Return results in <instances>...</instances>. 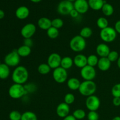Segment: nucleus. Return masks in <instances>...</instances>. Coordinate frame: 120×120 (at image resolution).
Wrapping results in <instances>:
<instances>
[{
	"instance_id": "5701e85b",
	"label": "nucleus",
	"mask_w": 120,
	"mask_h": 120,
	"mask_svg": "<svg viewBox=\"0 0 120 120\" xmlns=\"http://www.w3.org/2000/svg\"><path fill=\"white\" fill-rule=\"evenodd\" d=\"M74 64L73 59L69 56H65L62 59L60 67L63 69L68 70L70 69Z\"/></svg>"
},
{
	"instance_id": "2eb2a0df",
	"label": "nucleus",
	"mask_w": 120,
	"mask_h": 120,
	"mask_svg": "<svg viewBox=\"0 0 120 120\" xmlns=\"http://www.w3.org/2000/svg\"><path fill=\"white\" fill-rule=\"evenodd\" d=\"M96 51L97 55L100 57H107L111 50L107 45L102 43H100L97 46Z\"/></svg>"
},
{
	"instance_id": "a18cd8bd",
	"label": "nucleus",
	"mask_w": 120,
	"mask_h": 120,
	"mask_svg": "<svg viewBox=\"0 0 120 120\" xmlns=\"http://www.w3.org/2000/svg\"><path fill=\"white\" fill-rule=\"evenodd\" d=\"M117 66H118V68L120 69V56H119V57H118V60H117Z\"/></svg>"
},
{
	"instance_id": "49530a36",
	"label": "nucleus",
	"mask_w": 120,
	"mask_h": 120,
	"mask_svg": "<svg viewBox=\"0 0 120 120\" xmlns=\"http://www.w3.org/2000/svg\"><path fill=\"white\" fill-rule=\"evenodd\" d=\"M112 120H120V116H116V117H114Z\"/></svg>"
},
{
	"instance_id": "423d86ee",
	"label": "nucleus",
	"mask_w": 120,
	"mask_h": 120,
	"mask_svg": "<svg viewBox=\"0 0 120 120\" xmlns=\"http://www.w3.org/2000/svg\"><path fill=\"white\" fill-rule=\"evenodd\" d=\"M21 57L16 50H14L5 56L4 62L9 67H17L20 63Z\"/></svg>"
},
{
	"instance_id": "4be33fe9",
	"label": "nucleus",
	"mask_w": 120,
	"mask_h": 120,
	"mask_svg": "<svg viewBox=\"0 0 120 120\" xmlns=\"http://www.w3.org/2000/svg\"><path fill=\"white\" fill-rule=\"evenodd\" d=\"M16 50H17L18 53L20 57H28V56L30 55L32 52L31 48L25 45H23L19 47L18 49H16Z\"/></svg>"
},
{
	"instance_id": "9d476101",
	"label": "nucleus",
	"mask_w": 120,
	"mask_h": 120,
	"mask_svg": "<svg viewBox=\"0 0 120 120\" xmlns=\"http://www.w3.org/2000/svg\"><path fill=\"white\" fill-rule=\"evenodd\" d=\"M80 75L84 80L92 81L96 76V70L94 67L87 65L81 69Z\"/></svg>"
},
{
	"instance_id": "c85d7f7f",
	"label": "nucleus",
	"mask_w": 120,
	"mask_h": 120,
	"mask_svg": "<svg viewBox=\"0 0 120 120\" xmlns=\"http://www.w3.org/2000/svg\"><path fill=\"white\" fill-rule=\"evenodd\" d=\"M21 120H38V118L34 112L28 111L22 114Z\"/></svg>"
},
{
	"instance_id": "c9c22d12",
	"label": "nucleus",
	"mask_w": 120,
	"mask_h": 120,
	"mask_svg": "<svg viewBox=\"0 0 120 120\" xmlns=\"http://www.w3.org/2000/svg\"><path fill=\"white\" fill-rule=\"evenodd\" d=\"M118 57H119L118 53L117 52V51H115V50L110 51V52L109 53V55H108L107 56V58L109 59V60L111 62V63L117 61Z\"/></svg>"
},
{
	"instance_id": "a19ab883",
	"label": "nucleus",
	"mask_w": 120,
	"mask_h": 120,
	"mask_svg": "<svg viewBox=\"0 0 120 120\" xmlns=\"http://www.w3.org/2000/svg\"><path fill=\"white\" fill-rule=\"evenodd\" d=\"M114 29L117 32V34H120V20L117 21L116 23H115Z\"/></svg>"
},
{
	"instance_id": "4468645a",
	"label": "nucleus",
	"mask_w": 120,
	"mask_h": 120,
	"mask_svg": "<svg viewBox=\"0 0 120 120\" xmlns=\"http://www.w3.org/2000/svg\"><path fill=\"white\" fill-rule=\"evenodd\" d=\"M70 109L69 107V105L67 104L64 102L59 104L56 107V112L57 116L60 118H64L69 115Z\"/></svg>"
},
{
	"instance_id": "72a5a7b5",
	"label": "nucleus",
	"mask_w": 120,
	"mask_h": 120,
	"mask_svg": "<svg viewBox=\"0 0 120 120\" xmlns=\"http://www.w3.org/2000/svg\"><path fill=\"white\" fill-rule=\"evenodd\" d=\"M22 114L18 111L14 110L12 111L9 114V118L10 120H21Z\"/></svg>"
},
{
	"instance_id": "58836bf2",
	"label": "nucleus",
	"mask_w": 120,
	"mask_h": 120,
	"mask_svg": "<svg viewBox=\"0 0 120 120\" xmlns=\"http://www.w3.org/2000/svg\"><path fill=\"white\" fill-rule=\"evenodd\" d=\"M112 104L116 107L120 105V97H114L112 99Z\"/></svg>"
},
{
	"instance_id": "f3484780",
	"label": "nucleus",
	"mask_w": 120,
	"mask_h": 120,
	"mask_svg": "<svg viewBox=\"0 0 120 120\" xmlns=\"http://www.w3.org/2000/svg\"><path fill=\"white\" fill-rule=\"evenodd\" d=\"M30 11L28 7L25 6H21L16 9L15 11V15L19 19L23 20L29 16Z\"/></svg>"
},
{
	"instance_id": "412c9836",
	"label": "nucleus",
	"mask_w": 120,
	"mask_h": 120,
	"mask_svg": "<svg viewBox=\"0 0 120 120\" xmlns=\"http://www.w3.org/2000/svg\"><path fill=\"white\" fill-rule=\"evenodd\" d=\"M89 7L95 11H98L102 9L105 2L104 0H89Z\"/></svg>"
},
{
	"instance_id": "f03ea898",
	"label": "nucleus",
	"mask_w": 120,
	"mask_h": 120,
	"mask_svg": "<svg viewBox=\"0 0 120 120\" xmlns=\"http://www.w3.org/2000/svg\"><path fill=\"white\" fill-rule=\"evenodd\" d=\"M97 90V85L96 83L92 81L84 80L82 82L79 89L80 93L85 97H89L94 95Z\"/></svg>"
},
{
	"instance_id": "6ab92c4d",
	"label": "nucleus",
	"mask_w": 120,
	"mask_h": 120,
	"mask_svg": "<svg viewBox=\"0 0 120 120\" xmlns=\"http://www.w3.org/2000/svg\"><path fill=\"white\" fill-rule=\"evenodd\" d=\"M38 26L41 29L48 30L52 27V21L46 17H42L39 19L38 21Z\"/></svg>"
},
{
	"instance_id": "0eeeda50",
	"label": "nucleus",
	"mask_w": 120,
	"mask_h": 120,
	"mask_svg": "<svg viewBox=\"0 0 120 120\" xmlns=\"http://www.w3.org/2000/svg\"><path fill=\"white\" fill-rule=\"evenodd\" d=\"M54 80L57 83H63L68 80V73L67 70L63 69L62 67H59L54 69L52 73Z\"/></svg>"
},
{
	"instance_id": "20e7f679",
	"label": "nucleus",
	"mask_w": 120,
	"mask_h": 120,
	"mask_svg": "<svg viewBox=\"0 0 120 120\" xmlns=\"http://www.w3.org/2000/svg\"><path fill=\"white\" fill-rule=\"evenodd\" d=\"M117 36V33L114 28L108 26L101 29L100 32L101 39L106 43H111L115 41Z\"/></svg>"
},
{
	"instance_id": "37998d69",
	"label": "nucleus",
	"mask_w": 120,
	"mask_h": 120,
	"mask_svg": "<svg viewBox=\"0 0 120 120\" xmlns=\"http://www.w3.org/2000/svg\"><path fill=\"white\" fill-rule=\"evenodd\" d=\"M63 120H77L75 118V117H74L73 115H69V116H68L67 117H64V118L63 119Z\"/></svg>"
},
{
	"instance_id": "b1692460",
	"label": "nucleus",
	"mask_w": 120,
	"mask_h": 120,
	"mask_svg": "<svg viewBox=\"0 0 120 120\" xmlns=\"http://www.w3.org/2000/svg\"><path fill=\"white\" fill-rule=\"evenodd\" d=\"M10 74L9 68L5 63H1L0 65V79H6Z\"/></svg>"
},
{
	"instance_id": "f8f14e48",
	"label": "nucleus",
	"mask_w": 120,
	"mask_h": 120,
	"mask_svg": "<svg viewBox=\"0 0 120 120\" xmlns=\"http://www.w3.org/2000/svg\"><path fill=\"white\" fill-rule=\"evenodd\" d=\"M62 59V57L59 54L57 53H52L48 57L47 63L52 69L54 70L59 67H60Z\"/></svg>"
},
{
	"instance_id": "a878e982",
	"label": "nucleus",
	"mask_w": 120,
	"mask_h": 120,
	"mask_svg": "<svg viewBox=\"0 0 120 120\" xmlns=\"http://www.w3.org/2000/svg\"><path fill=\"white\" fill-rule=\"evenodd\" d=\"M102 12H103V14L107 16H110L113 14L114 11V8L109 3H105L103 5V8L101 9Z\"/></svg>"
},
{
	"instance_id": "de8ad7c7",
	"label": "nucleus",
	"mask_w": 120,
	"mask_h": 120,
	"mask_svg": "<svg viewBox=\"0 0 120 120\" xmlns=\"http://www.w3.org/2000/svg\"><path fill=\"white\" fill-rule=\"evenodd\" d=\"M41 1H42V0H30V1L34 2V3H38V2H41Z\"/></svg>"
},
{
	"instance_id": "1a4fd4ad",
	"label": "nucleus",
	"mask_w": 120,
	"mask_h": 120,
	"mask_svg": "<svg viewBox=\"0 0 120 120\" xmlns=\"http://www.w3.org/2000/svg\"><path fill=\"white\" fill-rule=\"evenodd\" d=\"M100 100L97 96L92 95L87 97L86 100V106L89 111H96L100 106Z\"/></svg>"
},
{
	"instance_id": "cd10ccee",
	"label": "nucleus",
	"mask_w": 120,
	"mask_h": 120,
	"mask_svg": "<svg viewBox=\"0 0 120 120\" xmlns=\"http://www.w3.org/2000/svg\"><path fill=\"white\" fill-rule=\"evenodd\" d=\"M46 34L48 37L49 38L52 39H56L59 35V29H56V28H54V27L52 26L46 30Z\"/></svg>"
},
{
	"instance_id": "7ed1b4c3",
	"label": "nucleus",
	"mask_w": 120,
	"mask_h": 120,
	"mask_svg": "<svg viewBox=\"0 0 120 120\" xmlns=\"http://www.w3.org/2000/svg\"><path fill=\"white\" fill-rule=\"evenodd\" d=\"M69 46L71 50L75 52H81L86 47V41L80 35H76L70 40Z\"/></svg>"
},
{
	"instance_id": "4c0bfd02",
	"label": "nucleus",
	"mask_w": 120,
	"mask_h": 120,
	"mask_svg": "<svg viewBox=\"0 0 120 120\" xmlns=\"http://www.w3.org/2000/svg\"><path fill=\"white\" fill-rule=\"evenodd\" d=\"M88 120H98L99 115L96 111H90L87 115Z\"/></svg>"
},
{
	"instance_id": "79ce46f5",
	"label": "nucleus",
	"mask_w": 120,
	"mask_h": 120,
	"mask_svg": "<svg viewBox=\"0 0 120 120\" xmlns=\"http://www.w3.org/2000/svg\"><path fill=\"white\" fill-rule=\"evenodd\" d=\"M24 45L31 48L32 46L33 45V42H32L31 39H25Z\"/></svg>"
},
{
	"instance_id": "473e14b6",
	"label": "nucleus",
	"mask_w": 120,
	"mask_h": 120,
	"mask_svg": "<svg viewBox=\"0 0 120 120\" xmlns=\"http://www.w3.org/2000/svg\"><path fill=\"white\" fill-rule=\"evenodd\" d=\"M63 24H64V22H63V20L60 18H55L52 20V26L54 27L57 29L62 28L63 26Z\"/></svg>"
},
{
	"instance_id": "f704fd0d",
	"label": "nucleus",
	"mask_w": 120,
	"mask_h": 120,
	"mask_svg": "<svg viewBox=\"0 0 120 120\" xmlns=\"http://www.w3.org/2000/svg\"><path fill=\"white\" fill-rule=\"evenodd\" d=\"M75 96L71 93H68L64 97V102L68 105L72 104L75 102Z\"/></svg>"
},
{
	"instance_id": "7c9ffc66",
	"label": "nucleus",
	"mask_w": 120,
	"mask_h": 120,
	"mask_svg": "<svg viewBox=\"0 0 120 120\" xmlns=\"http://www.w3.org/2000/svg\"><path fill=\"white\" fill-rule=\"evenodd\" d=\"M97 25L101 30L109 26V21L105 18L100 17L97 20Z\"/></svg>"
},
{
	"instance_id": "c756f323",
	"label": "nucleus",
	"mask_w": 120,
	"mask_h": 120,
	"mask_svg": "<svg viewBox=\"0 0 120 120\" xmlns=\"http://www.w3.org/2000/svg\"><path fill=\"white\" fill-rule=\"evenodd\" d=\"M98 56L95 55H90L87 57V65L90 66L94 68L95 66H97L98 62Z\"/></svg>"
},
{
	"instance_id": "dca6fc26",
	"label": "nucleus",
	"mask_w": 120,
	"mask_h": 120,
	"mask_svg": "<svg viewBox=\"0 0 120 120\" xmlns=\"http://www.w3.org/2000/svg\"><path fill=\"white\" fill-rule=\"evenodd\" d=\"M73 63L77 68L82 69L87 65V57L83 54H78L74 57Z\"/></svg>"
},
{
	"instance_id": "ddd939ff",
	"label": "nucleus",
	"mask_w": 120,
	"mask_h": 120,
	"mask_svg": "<svg viewBox=\"0 0 120 120\" xmlns=\"http://www.w3.org/2000/svg\"><path fill=\"white\" fill-rule=\"evenodd\" d=\"M74 4V8L79 14H85L89 8V3L87 0H76Z\"/></svg>"
},
{
	"instance_id": "c03bdc74",
	"label": "nucleus",
	"mask_w": 120,
	"mask_h": 120,
	"mask_svg": "<svg viewBox=\"0 0 120 120\" xmlns=\"http://www.w3.org/2000/svg\"><path fill=\"white\" fill-rule=\"evenodd\" d=\"M5 16V13L4 12V11H2V9H0V19H2L4 18Z\"/></svg>"
},
{
	"instance_id": "393cba45",
	"label": "nucleus",
	"mask_w": 120,
	"mask_h": 120,
	"mask_svg": "<svg viewBox=\"0 0 120 120\" xmlns=\"http://www.w3.org/2000/svg\"><path fill=\"white\" fill-rule=\"evenodd\" d=\"M51 69L48 63H41L38 67V71L42 75H48L50 73Z\"/></svg>"
},
{
	"instance_id": "9b49d317",
	"label": "nucleus",
	"mask_w": 120,
	"mask_h": 120,
	"mask_svg": "<svg viewBox=\"0 0 120 120\" xmlns=\"http://www.w3.org/2000/svg\"><path fill=\"white\" fill-rule=\"evenodd\" d=\"M36 31V27L32 23L25 25L21 30V34L24 39H31Z\"/></svg>"
},
{
	"instance_id": "6e6552de",
	"label": "nucleus",
	"mask_w": 120,
	"mask_h": 120,
	"mask_svg": "<svg viewBox=\"0 0 120 120\" xmlns=\"http://www.w3.org/2000/svg\"><path fill=\"white\" fill-rule=\"evenodd\" d=\"M74 9V4L71 1L63 0L59 2L57 6V12L62 15H70V13Z\"/></svg>"
},
{
	"instance_id": "aec40b11",
	"label": "nucleus",
	"mask_w": 120,
	"mask_h": 120,
	"mask_svg": "<svg viewBox=\"0 0 120 120\" xmlns=\"http://www.w3.org/2000/svg\"><path fill=\"white\" fill-rule=\"evenodd\" d=\"M80 84L81 82H80L79 80L75 77H71V78L69 79L67 82L68 87L70 90H73V91L79 90Z\"/></svg>"
},
{
	"instance_id": "ea45409f",
	"label": "nucleus",
	"mask_w": 120,
	"mask_h": 120,
	"mask_svg": "<svg viewBox=\"0 0 120 120\" xmlns=\"http://www.w3.org/2000/svg\"><path fill=\"white\" fill-rule=\"evenodd\" d=\"M79 13L78 12H77V11L75 9V8H74V9H73V10L71 11L70 13V16L72 18H77V16H79Z\"/></svg>"
},
{
	"instance_id": "a211bd4d",
	"label": "nucleus",
	"mask_w": 120,
	"mask_h": 120,
	"mask_svg": "<svg viewBox=\"0 0 120 120\" xmlns=\"http://www.w3.org/2000/svg\"><path fill=\"white\" fill-rule=\"evenodd\" d=\"M111 62L107 57H100L98 60L97 66L100 70L102 71H106L109 70L111 67Z\"/></svg>"
},
{
	"instance_id": "39448f33",
	"label": "nucleus",
	"mask_w": 120,
	"mask_h": 120,
	"mask_svg": "<svg viewBox=\"0 0 120 120\" xmlns=\"http://www.w3.org/2000/svg\"><path fill=\"white\" fill-rule=\"evenodd\" d=\"M26 89L22 84H12L9 87L8 94L11 98L14 99H19L25 95Z\"/></svg>"
},
{
	"instance_id": "8fccbe9b",
	"label": "nucleus",
	"mask_w": 120,
	"mask_h": 120,
	"mask_svg": "<svg viewBox=\"0 0 120 120\" xmlns=\"http://www.w3.org/2000/svg\"><path fill=\"white\" fill-rule=\"evenodd\" d=\"M1 62H0V65H1Z\"/></svg>"
},
{
	"instance_id": "09e8293b",
	"label": "nucleus",
	"mask_w": 120,
	"mask_h": 120,
	"mask_svg": "<svg viewBox=\"0 0 120 120\" xmlns=\"http://www.w3.org/2000/svg\"><path fill=\"white\" fill-rule=\"evenodd\" d=\"M68 1H71V2H72V1H75L76 0H68Z\"/></svg>"
},
{
	"instance_id": "bb28decb",
	"label": "nucleus",
	"mask_w": 120,
	"mask_h": 120,
	"mask_svg": "<svg viewBox=\"0 0 120 120\" xmlns=\"http://www.w3.org/2000/svg\"><path fill=\"white\" fill-rule=\"evenodd\" d=\"M93 35V30L91 28L88 26L83 27L80 32V35L83 38L87 39L89 38Z\"/></svg>"
},
{
	"instance_id": "e433bc0d",
	"label": "nucleus",
	"mask_w": 120,
	"mask_h": 120,
	"mask_svg": "<svg viewBox=\"0 0 120 120\" xmlns=\"http://www.w3.org/2000/svg\"><path fill=\"white\" fill-rule=\"evenodd\" d=\"M111 94L114 97H120V83L115 84L112 87Z\"/></svg>"
},
{
	"instance_id": "2f4dec72",
	"label": "nucleus",
	"mask_w": 120,
	"mask_h": 120,
	"mask_svg": "<svg viewBox=\"0 0 120 120\" xmlns=\"http://www.w3.org/2000/svg\"><path fill=\"white\" fill-rule=\"evenodd\" d=\"M73 116L76 120H83L86 116V114L84 110L82 109H77L73 112Z\"/></svg>"
},
{
	"instance_id": "f257e3e1",
	"label": "nucleus",
	"mask_w": 120,
	"mask_h": 120,
	"mask_svg": "<svg viewBox=\"0 0 120 120\" xmlns=\"http://www.w3.org/2000/svg\"><path fill=\"white\" fill-rule=\"evenodd\" d=\"M29 78V72L26 68L22 66H18L12 74V79L16 84H22L26 83Z\"/></svg>"
}]
</instances>
